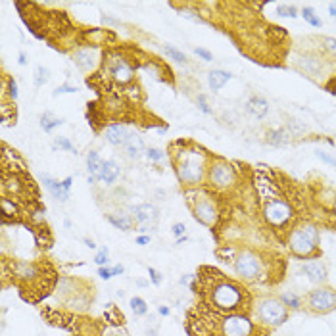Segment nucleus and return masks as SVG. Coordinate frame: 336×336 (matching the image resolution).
I'll return each instance as SVG.
<instances>
[{
    "mask_svg": "<svg viewBox=\"0 0 336 336\" xmlns=\"http://www.w3.org/2000/svg\"><path fill=\"white\" fill-rule=\"evenodd\" d=\"M258 190L263 196V217L267 219V223L275 229H284L294 217L292 206L286 200H283V196H279L277 190L273 192L271 181L258 179Z\"/></svg>",
    "mask_w": 336,
    "mask_h": 336,
    "instance_id": "obj_1",
    "label": "nucleus"
},
{
    "mask_svg": "<svg viewBox=\"0 0 336 336\" xmlns=\"http://www.w3.org/2000/svg\"><path fill=\"white\" fill-rule=\"evenodd\" d=\"M175 171L182 184L198 186L207 171V157L200 148H182L175 154Z\"/></svg>",
    "mask_w": 336,
    "mask_h": 336,
    "instance_id": "obj_2",
    "label": "nucleus"
},
{
    "mask_svg": "<svg viewBox=\"0 0 336 336\" xmlns=\"http://www.w3.org/2000/svg\"><path fill=\"white\" fill-rule=\"evenodd\" d=\"M209 300H211V306H215L217 310L236 313V310H240L244 304V292L238 284L231 281H219L211 286Z\"/></svg>",
    "mask_w": 336,
    "mask_h": 336,
    "instance_id": "obj_3",
    "label": "nucleus"
},
{
    "mask_svg": "<svg viewBox=\"0 0 336 336\" xmlns=\"http://www.w3.org/2000/svg\"><path fill=\"white\" fill-rule=\"evenodd\" d=\"M288 248L298 258H313L319 250V231L311 223L296 227L288 236Z\"/></svg>",
    "mask_w": 336,
    "mask_h": 336,
    "instance_id": "obj_4",
    "label": "nucleus"
},
{
    "mask_svg": "<svg viewBox=\"0 0 336 336\" xmlns=\"http://www.w3.org/2000/svg\"><path fill=\"white\" fill-rule=\"evenodd\" d=\"M256 315H258V319H259L261 325L281 327L288 319V308L281 302V298L265 296V298H259L258 300V304H256Z\"/></svg>",
    "mask_w": 336,
    "mask_h": 336,
    "instance_id": "obj_5",
    "label": "nucleus"
},
{
    "mask_svg": "<svg viewBox=\"0 0 336 336\" xmlns=\"http://www.w3.org/2000/svg\"><path fill=\"white\" fill-rule=\"evenodd\" d=\"M233 267L234 273L244 279V281H256L261 275V258L252 252V250H242L234 256L233 259Z\"/></svg>",
    "mask_w": 336,
    "mask_h": 336,
    "instance_id": "obj_6",
    "label": "nucleus"
},
{
    "mask_svg": "<svg viewBox=\"0 0 336 336\" xmlns=\"http://www.w3.org/2000/svg\"><path fill=\"white\" fill-rule=\"evenodd\" d=\"M207 179L211 182V186H215L219 190H229L236 184V171L229 161L215 159L207 167Z\"/></svg>",
    "mask_w": 336,
    "mask_h": 336,
    "instance_id": "obj_7",
    "label": "nucleus"
},
{
    "mask_svg": "<svg viewBox=\"0 0 336 336\" xmlns=\"http://www.w3.org/2000/svg\"><path fill=\"white\" fill-rule=\"evenodd\" d=\"M306 304L313 313H329V311L336 310V290L321 284L308 294Z\"/></svg>",
    "mask_w": 336,
    "mask_h": 336,
    "instance_id": "obj_8",
    "label": "nucleus"
},
{
    "mask_svg": "<svg viewBox=\"0 0 336 336\" xmlns=\"http://www.w3.org/2000/svg\"><path fill=\"white\" fill-rule=\"evenodd\" d=\"M223 336H254V323L244 313H229L221 321Z\"/></svg>",
    "mask_w": 336,
    "mask_h": 336,
    "instance_id": "obj_9",
    "label": "nucleus"
},
{
    "mask_svg": "<svg viewBox=\"0 0 336 336\" xmlns=\"http://www.w3.org/2000/svg\"><path fill=\"white\" fill-rule=\"evenodd\" d=\"M190 206H192V215L200 221L202 225L206 227H213L219 219V209L215 206V202L211 200L209 196L202 194L196 200H190Z\"/></svg>",
    "mask_w": 336,
    "mask_h": 336,
    "instance_id": "obj_10",
    "label": "nucleus"
},
{
    "mask_svg": "<svg viewBox=\"0 0 336 336\" xmlns=\"http://www.w3.org/2000/svg\"><path fill=\"white\" fill-rule=\"evenodd\" d=\"M108 71L112 75V79L115 83H121V85H127L131 83L134 77V71L131 64L123 58V56H112L108 60Z\"/></svg>",
    "mask_w": 336,
    "mask_h": 336,
    "instance_id": "obj_11",
    "label": "nucleus"
},
{
    "mask_svg": "<svg viewBox=\"0 0 336 336\" xmlns=\"http://www.w3.org/2000/svg\"><path fill=\"white\" fill-rule=\"evenodd\" d=\"M133 217L134 221L140 225V231L146 233L150 231V227H156L157 223V207L152 204H138L133 207Z\"/></svg>",
    "mask_w": 336,
    "mask_h": 336,
    "instance_id": "obj_12",
    "label": "nucleus"
},
{
    "mask_svg": "<svg viewBox=\"0 0 336 336\" xmlns=\"http://www.w3.org/2000/svg\"><path fill=\"white\" fill-rule=\"evenodd\" d=\"M302 273L313 283V284H325L327 279H329V271L327 265L321 261V259H310L306 263H302Z\"/></svg>",
    "mask_w": 336,
    "mask_h": 336,
    "instance_id": "obj_13",
    "label": "nucleus"
},
{
    "mask_svg": "<svg viewBox=\"0 0 336 336\" xmlns=\"http://www.w3.org/2000/svg\"><path fill=\"white\" fill-rule=\"evenodd\" d=\"M43 182H45V186L48 188V192H50L54 198L66 202L67 198H69V194H71L73 177H67V179H64V181H56V179H52L50 175H43Z\"/></svg>",
    "mask_w": 336,
    "mask_h": 336,
    "instance_id": "obj_14",
    "label": "nucleus"
},
{
    "mask_svg": "<svg viewBox=\"0 0 336 336\" xmlns=\"http://www.w3.org/2000/svg\"><path fill=\"white\" fill-rule=\"evenodd\" d=\"M73 60L77 67L81 71H92L96 64H98V48L96 46H85V48H79L75 54H73Z\"/></svg>",
    "mask_w": 336,
    "mask_h": 336,
    "instance_id": "obj_15",
    "label": "nucleus"
},
{
    "mask_svg": "<svg viewBox=\"0 0 336 336\" xmlns=\"http://www.w3.org/2000/svg\"><path fill=\"white\" fill-rule=\"evenodd\" d=\"M127 136H129V129L123 123H113L104 129V138L113 146H123Z\"/></svg>",
    "mask_w": 336,
    "mask_h": 336,
    "instance_id": "obj_16",
    "label": "nucleus"
},
{
    "mask_svg": "<svg viewBox=\"0 0 336 336\" xmlns=\"http://www.w3.org/2000/svg\"><path fill=\"white\" fill-rule=\"evenodd\" d=\"M123 148H125V154L131 157V159H136V157H140L144 152H146L142 138H140L136 133H129L125 144H123Z\"/></svg>",
    "mask_w": 336,
    "mask_h": 336,
    "instance_id": "obj_17",
    "label": "nucleus"
},
{
    "mask_svg": "<svg viewBox=\"0 0 336 336\" xmlns=\"http://www.w3.org/2000/svg\"><path fill=\"white\" fill-rule=\"evenodd\" d=\"M104 159L100 157L98 152H89L87 156V167H89V182L100 181V171H102Z\"/></svg>",
    "mask_w": 336,
    "mask_h": 336,
    "instance_id": "obj_18",
    "label": "nucleus"
},
{
    "mask_svg": "<svg viewBox=\"0 0 336 336\" xmlns=\"http://www.w3.org/2000/svg\"><path fill=\"white\" fill-rule=\"evenodd\" d=\"M119 175H121V167L113 159H106L102 165V171H100V181L106 184H113Z\"/></svg>",
    "mask_w": 336,
    "mask_h": 336,
    "instance_id": "obj_19",
    "label": "nucleus"
},
{
    "mask_svg": "<svg viewBox=\"0 0 336 336\" xmlns=\"http://www.w3.org/2000/svg\"><path fill=\"white\" fill-rule=\"evenodd\" d=\"M231 81V73L223 71V69H213L207 73V85L211 87V90H221L225 87V83Z\"/></svg>",
    "mask_w": 336,
    "mask_h": 336,
    "instance_id": "obj_20",
    "label": "nucleus"
},
{
    "mask_svg": "<svg viewBox=\"0 0 336 336\" xmlns=\"http://www.w3.org/2000/svg\"><path fill=\"white\" fill-rule=\"evenodd\" d=\"M292 136L294 134L290 133L288 127H281V129H275V131L267 133V142L273 146H286V144H290Z\"/></svg>",
    "mask_w": 336,
    "mask_h": 336,
    "instance_id": "obj_21",
    "label": "nucleus"
},
{
    "mask_svg": "<svg viewBox=\"0 0 336 336\" xmlns=\"http://www.w3.org/2000/svg\"><path fill=\"white\" fill-rule=\"evenodd\" d=\"M246 110H248V113H252L254 117H263L269 110V104H267V100L261 98V96H252V98L248 100Z\"/></svg>",
    "mask_w": 336,
    "mask_h": 336,
    "instance_id": "obj_22",
    "label": "nucleus"
},
{
    "mask_svg": "<svg viewBox=\"0 0 336 336\" xmlns=\"http://www.w3.org/2000/svg\"><path fill=\"white\" fill-rule=\"evenodd\" d=\"M106 219H108L115 229H121V231H131V229H133V219H131L127 213H108Z\"/></svg>",
    "mask_w": 336,
    "mask_h": 336,
    "instance_id": "obj_23",
    "label": "nucleus"
},
{
    "mask_svg": "<svg viewBox=\"0 0 336 336\" xmlns=\"http://www.w3.org/2000/svg\"><path fill=\"white\" fill-rule=\"evenodd\" d=\"M64 121L60 119V117H56V115H52L50 112H45L43 115H41V127L45 129V133H52L56 127H60Z\"/></svg>",
    "mask_w": 336,
    "mask_h": 336,
    "instance_id": "obj_24",
    "label": "nucleus"
},
{
    "mask_svg": "<svg viewBox=\"0 0 336 336\" xmlns=\"http://www.w3.org/2000/svg\"><path fill=\"white\" fill-rule=\"evenodd\" d=\"M281 302H283L288 310H292V311H298V310L302 308V298H300L298 294H294V292H284V294L281 296Z\"/></svg>",
    "mask_w": 336,
    "mask_h": 336,
    "instance_id": "obj_25",
    "label": "nucleus"
},
{
    "mask_svg": "<svg viewBox=\"0 0 336 336\" xmlns=\"http://www.w3.org/2000/svg\"><path fill=\"white\" fill-rule=\"evenodd\" d=\"M300 66H302V69H306L310 75H317L319 69H321V60H317L313 56H306V58L300 60Z\"/></svg>",
    "mask_w": 336,
    "mask_h": 336,
    "instance_id": "obj_26",
    "label": "nucleus"
},
{
    "mask_svg": "<svg viewBox=\"0 0 336 336\" xmlns=\"http://www.w3.org/2000/svg\"><path fill=\"white\" fill-rule=\"evenodd\" d=\"M129 304H131V310H133L134 315H146L148 313V306H146V302H144L140 296H133Z\"/></svg>",
    "mask_w": 336,
    "mask_h": 336,
    "instance_id": "obj_27",
    "label": "nucleus"
},
{
    "mask_svg": "<svg viewBox=\"0 0 336 336\" xmlns=\"http://www.w3.org/2000/svg\"><path fill=\"white\" fill-rule=\"evenodd\" d=\"M302 18L310 23V25H313V27H321V25H323L321 18H317V14L313 12V8H310V6H306V8L302 10Z\"/></svg>",
    "mask_w": 336,
    "mask_h": 336,
    "instance_id": "obj_28",
    "label": "nucleus"
},
{
    "mask_svg": "<svg viewBox=\"0 0 336 336\" xmlns=\"http://www.w3.org/2000/svg\"><path fill=\"white\" fill-rule=\"evenodd\" d=\"M163 52L171 58V60H175V62H179V64H184L186 62V56L181 52V50H177L175 46H171V45H165L163 46Z\"/></svg>",
    "mask_w": 336,
    "mask_h": 336,
    "instance_id": "obj_29",
    "label": "nucleus"
},
{
    "mask_svg": "<svg viewBox=\"0 0 336 336\" xmlns=\"http://www.w3.org/2000/svg\"><path fill=\"white\" fill-rule=\"evenodd\" d=\"M2 215L4 217H16L18 215V207L10 198H2Z\"/></svg>",
    "mask_w": 336,
    "mask_h": 336,
    "instance_id": "obj_30",
    "label": "nucleus"
},
{
    "mask_svg": "<svg viewBox=\"0 0 336 336\" xmlns=\"http://www.w3.org/2000/svg\"><path fill=\"white\" fill-rule=\"evenodd\" d=\"M48 77H50V71H48L46 67L39 66L35 69V87H37V89L43 87L46 81H48Z\"/></svg>",
    "mask_w": 336,
    "mask_h": 336,
    "instance_id": "obj_31",
    "label": "nucleus"
},
{
    "mask_svg": "<svg viewBox=\"0 0 336 336\" xmlns=\"http://www.w3.org/2000/svg\"><path fill=\"white\" fill-rule=\"evenodd\" d=\"M277 14L281 18H296L298 16V10L294 6H288V4H281V6H277Z\"/></svg>",
    "mask_w": 336,
    "mask_h": 336,
    "instance_id": "obj_32",
    "label": "nucleus"
},
{
    "mask_svg": "<svg viewBox=\"0 0 336 336\" xmlns=\"http://www.w3.org/2000/svg\"><path fill=\"white\" fill-rule=\"evenodd\" d=\"M108 256H110L108 248H100L98 254H96V258H94V263L98 267H108Z\"/></svg>",
    "mask_w": 336,
    "mask_h": 336,
    "instance_id": "obj_33",
    "label": "nucleus"
},
{
    "mask_svg": "<svg viewBox=\"0 0 336 336\" xmlns=\"http://www.w3.org/2000/svg\"><path fill=\"white\" fill-rule=\"evenodd\" d=\"M56 146L60 148V150H66V152H75V146H73V142L67 138V136H58L56 138Z\"/></svg>",
    "mask_w": 336,
    "mask_h": 336,
    "instance_id": "obj_34",
    "label": "nucleus"
},
{
    "mask_svg": "<svg viewBox=\"0 0 336 336\" xmlns=\"http://www.w3.org/2000/svg\"><path fill=\"white\" fill-rule=\"evenodd\" d=\"M181 16H182V18H186V20H192L194 23L206 25V20H204L202 16H198L196 12H190V10H186V8H182V10H181Z\"/></svg>",
    "mask_w": 336,
    "mask_h": 336,
    "instance_id": "obj_35",
    "label": "nucleus"
},
{
    "mask_svg": "<svg viewBox=\"0 0 336 336\" xmlns=\"http://www.w3.org/2000/svg\"><path fill=\"white\" fill-rule=\"evenodd\" d=\"M146 157L148 159H152V161H161L163 157H165V152L163 150H159V148H146Z\"/></svg>",
    "mask_w": 336,
    "mask_h": 336,
    "instance_id": "obj_36",
    "label": "nucleus"
},
{
    "mask_svg": "<svg viewBox=\"0 0 336 336\" xmlns=\"http://www.w3.org/2000/svg\"><path fill=\"white\" fill-rule=\"evenodd\" d=\"M196 102H198V108H200L204 113H207V115H211V108L207 106V102H206V96L204 94H198V98H196Z\"/></svg>",
    "mask_w": 336,
    "mask_h": 336,
    "instance_id": "obj_37",
    "label": "nucleus"
},
{
    "mask_svg": "<svg viewBox=\"0 0 336 336\" xmlns=\"http://www.w3.org/2000/svg\"><path fill=\"white\" fill-rule=\"evenodd\" d=\"M194 52H196V56H200L204 62H211V60H213L211 52H209V50H206V48H194Z\"/></svg>",
    "mask_w": 336,
    "mask_h": 336,
    "instance_id": "obj_38",
    "label": "nucleus"
},
{
    "mask_svg": "<svg viewBox=\"0 0 336 336\" xmlns=\"http://www.w3.org/2000/svg\"><path fill=\"white\" fill-rule=\"evenodd\" d=\"M148 275H150V281L156 284V286H159L161 284V273L159 271H156V269H148Z\"/></svg>",
    "mask_w": 336,
    "mask_h": 336,
    "instance_id": "obj_39",
    "label": "nucleus"
},
{
    "mask_svg": "<svg viewBox=\"0 0 336 336\" xmlns=\"http://www.w3.org/2000/svg\"><path fill=\"white\" fill-rule=\"evenodd\" d=\"M64 92H77V87H73V85H60L58 89L54 90V96H58V94H64Z\"/></svg>",
    "mask_w": 336,
    "mask_h": 336,
    "instance_id": "obj_40",
    "label": "nucleus"
},
{
    "mask_svg": "<svg viewBox=\"0 0 336 336\" xmlns=\"http://www.w3.org/2000/svg\"><path fill=\"white\" fill-rule=\"evenodd\" d=\"M8 85H10V89H8L10 98L16 100V98H18V85H16V81H14V79H8Z\"/></svg>",
    "mask_w": 336,
    "mask_h": 336,
    "instance_id": "obj_41",
    "label": "nucleus"
},
{
    "mask_svg": "<svg viewBox=\"0 0 336 336\" xmlns=\"http://www.w3.org/2000/svg\"><path fill=\"white\" fill-rule=\"evenodd\" d=\"M98 275H100V279L110 281V279L113 277V271H112V267H100L98 269Z\"/></svg>",
    "mask_w": 336,
    "mask_h": 336,
    "instance_id": "obj_42",
    "label": "nucleus"
},
{
    "mask_svg": "<svg viewBox=\"0 0 336 336\" xmlns=\"http://www.w3.org/2000/svg\"><path fill=\"white\" fill-rule=\"evenodd\" d=\"M317 154V157H321L323 161H327V163H331V165H335L336 167V157H333V156H329L327 152H323V150H319V152H315Z\"/></svg>",
    "mask_w": 336,
    "mask_h": 336,
    "instance_id": "obj_43",
    "label": "nucleus"
},
{
    "mask_svg": "<svg viewBox=\"0 0 336 336\" xmlns=\"http://www.w3.org/2000/svg\"><path fill=\"white\" fill-rule=\"evenodd\" d=\"M323 43H325V46H327L333 54H336V39H333V37H325Z\"/></svg>",
    "mask_w": 336,
    "mask_h": 336,
    "instance_id": "obj_44",
    "label": "nucleus"
},
{
    "mask_svg": "<svg viewBox=\"0 0 336 336\" xmlns=\"http://www.w3.org/2000/svg\"><path fill=\"white\" fill-rule=\"evenodd\" d=\"M171 233L177 236V238H181V236H184V225L182 223H175L173 225V229H171Z\"/></svg>",
    "mask_w": 336,
    "mask_h": 336,
    "instance_id": "obj_45",
    "label": "nucleus"
},
{
    "mask_svg": "<svg viewBox=\"0 0 336 336\" xmlns=\"http://www.w3.org/2000/svg\"><path fill=\"white\" fill-rule=\"evenodd\" d=\"M148 242H150V236H146V234H142V236L136 238V244H140V246H146Z\"/></svg>",
    "mask_w": 336,
    "mask_h": 336,
    "instance_id": "obj_46",
    "label": "nucleus"
},
{
    "mask_svg": "<svg viewBox=\"0 0 336 336\" xmlns=\"http://www.w3.org/2000/svg\"><path fill=\"white\" fill-rule=\"evenodd\" d=\"M112 271H113V277H115V275H123L125 269H123V265H113Z\"/></svg>",
    "mask_w": 336,
    "mask_h": 336,
    "instance_id": "obj_47",
    "label": "nucleus"
},
{
    "mask_svg": "<svg viewBox=\"0 0 336 336\" xmlns=\"http://www.w3.org/2000/svg\"><path fill=\"white\" fill-rule=\"evenodd\" d=\"M192 279H194V275H184V277H181V284H188Z\"/></svg>",
    "mask_w": 336,
    "mask_h": 336,
    "instance_id": "obj_48",
    "label": "nucleus"
},
{
    "mask_svg": "<svg viewBox=\"0 0 336 336\" xmlns=\"http://www.w3.org/2000/svg\"><path fill=\"white\" fill-rule=\"evenodd\" d=\"M329 14H331L333 18H336V2H331V4H329Z\"/></svg>",
    "mask_w": 336,
    "mask_h": 336,
    "instance_id": "obj_49",
    "label": "nucleus"
},
{
    "mask_svg": "<svg viewBox=\"0 0 336 336\" xmlns=\"http://www.w3.org/2000/svg\"><path fill=\"white\" fill-rule=\"evenodd\" d=\"M157 311H159V315L167 317V315H169V308H165V306H159V308H157Z\"/></svg>",
    "mask_w": 336,
    "mask_h": 336,
    "instance_id": "obj_50",
    "label": "nucleus"
},
{
    "mask_svg": "<svg viewBox=\"0 0 336 336\" xmlns=\"http://www.w3.org/2000/svg\"><path fill=\"white\" fill-rule=\"evenodd\" d=\"M85 246H89V248H92V250H94V248H96V244H94L92 240H89V238H85Z\"/></svg>",
    "mask_w": 336,
    "mask_h": 336,
    "instance_id": "obj_51",
    "label": "nucleus"
},
{
    "mask_svg": "<svg viewBox=\"0 0 336 336\" xmlns=\"http://www.w3.org/2000/svg\"><path fill=\"white\" fill-rule=\"evenodd\" d=\"M20 64H22V66H25V64H27V60H25V54H20Z\"/></svg>",
    "mask_w": 336,
    "mask_h": 336,
    "instance_id": "obj_52",
    "label": "nucleus"
}]
</instances>
